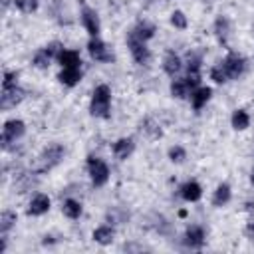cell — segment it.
Masks as SVG:
<instances>
[{
	"label": "cell",
	"instance_id": "cell-30",
	"mask_svg": "<svg viewBox=\"0 0 254 254\" xmlns=\"http://www.w3.org/2000/svg\"><path fill=\"white\" fill-rule=\"evenodd\" d=\"M167 157H169V161H171V163L181 165V163H185V159H187V149H185V147H181V145H173V147H169Z\"/></svg>",
	"mask_w": 254,
	"mask_h": 254
},
{
	"label": "cell",
	"instance_id": "cell-8",
	"mask_svg": "<svg viewBox=\"0 0 254 254\" xmlns=\"http://www.w3.org/2000/svg\"><path fill=\"white\" fill-rule=\"evenodd\" d=\"M212 32H214V38L216 42L222 46V48H230V38H232V22L228 16L220 14L214 18V24H212Z\"/></svg>",
	"mask_w": 254,
	"mask_h": 254
},
{
	"label": "cell",
	"instance_id": "cell-15",
	"mask_svg": "<svg viewBox=\"0 0 254 254\" xmlns=\"http://www.w3.org/2000/svg\"><path fill=\"white\" fill-rule=\"evenodd\" d=\"M135 151V141L131 137H119L113 145H111V153L117 161H127Z\"/></svg>",
	"mask_w": 254,
	"mask_h": 254
},
{
	"label": "cell",
	"instance_id": "cell-3",
	"mask_svg": "<svg viewBox=\"0 0 254 254\" xmlns=\"http://www.w3.org/2000/svg\"><path fill=\"white\" fill-rule=\"evenodd\" d=\"M87 175H89V181H91V185L95 187V189H101V187H105L107 185V181H109V165L103 161V159H99V157H95V155H89L87 157Z\"/></svg>",
	"mask_w": 254,
	"mask_h": 254
},
{
	"label": "cell",
	"instance_id": "cell-25",
	"mask_svg": "<svg viewBox=\"0 0 254 254\" xmlns=\"http://www.w3.org/2000/svg\"><path fill=\"white\" fill-rule=\"evenodd\" d=\"M230 125L234 131H244L250 127V115L246 109H234L230 115Z\"/></svg>",
	"mask_w": 254,
	"mask_h": 254
},
{
	"label": "cell",
	"instance_id": "cell-22",
	"mask_svg": "<svg viewBox=\"0 0 254 254\" xmlns=\"http://www.w3.org/2000/svg\"><path fill=\"white\" fill-rule=\"evenodd\" d=\"M91 238H93L97 244H101V246H109V244L113 242V238H115V228H113V224H101V226H97V228L91 232Z\"/></svg>",
	"mask_w": 254,
	"mask_h": 254
},
{
	"label": "cell",
	"instance_id": "cell-2",
	"mask_svg": "<svg viewBox=\"0 0 254 254\" xmlns=\"http://www.w3.org/2000/svg\"><path fill=\"white\" fill-rule=\"evenodd\" d=\"M64 155H65V149H64L60 143H52V145H48V147L40 153V157H38V165L34 167V173H38V175L48 173L50 169H54V167H58V165L62 163Z\"/></svg>",
	"mask_w": 254,
	"mask_h": 254
},
{
	"label": "cell",
	"instance_id": "cell-36",
	"mask_svg": "<svg viewBox=\"0 0 254 254\" xmlns=\"http://www.w3.org/2000/svg\"><path fill=\"white\" fill-rule=\"evenodd\" d=\"M246 210H254V202H246Z\"/></svg>",
	"mask_w": 254,
	"mask_h": 254
},
{
	"label": "cell",
	"instance_id": "cell-32",
	"mask_svg": "<svg viewBox=\"0 0 254 254\" xmlns=\"http://www.w3.org/2000/svg\"><path fill=\"white\" fill-rule=\"evenodd\" d=\"M14 2V6L22 12V14H32V12H36L38 10V0H12Z\"/></svg>",
	"mask_w": 254,
	"mask_h": 254
},
{
	"label": "cell",
	"instance_id": "cell-27",
	"mask_svg": "<svg viewBox=\"0 0 254 254\" xmlns=\"http://www.w3.org/2000/svg\"><path fill=\"white\" fill-rule=\"evenodd\" d=\"M16 212L14 210H10V208H6V210H2V214H0V234L2 236H8V232L16 226Z\"/></svg>",
	"mask_w": 254,
	"mask_h": 254
},
{
	"label": "cell",
	"instance_id": "cell-14",
	"mask_svg": "<svg viewBox=\"0 0 254 254\" xmlns=\"http://www.w3.org/2000/svg\"><path fill=\"white\" fill-rule=\"evenodd\" d=\"M196 87H192V83L187 79V75L185 77H173L171 79V85H169V91H171V95L175 97V99H187V97H190V93L194 91Z\"/></svg>",
	"mask_w": 254,
	"mask_h": 254
},
{
	"label": "cell",
	"instance_id": "cell-31",
	"mask_svg": "<svg viewBox=\"0 0 254 254\" xmlns=\"http://www.w3.org/2000/svg\"><path fill=\"white\" fill-rule=\"evenodd\" d=\"M208 75H210V79L214 81V83H218V85H222V83H226L228 81V75H226V69L222 67V64L218 62V64H214L212 67H210V71H208Z\"/></svg>",
	"mask_w": 254,
	"mask_h": 254
},
{
	"label": "cell",
	"instance_id": "cell-12",
	"mask_svg": "<svg viewBox=\"0 0 254 254\" xmlns=\"http://www.w3.org/2000/svg\"><path fill=\"white\" fill-rule=\"evenodd\" d=\"M52 206V200L46 192H36L30 202H28V208H26V214L28 216H44Z\"/></svg>",
	"mask_w": 254,
	"mask_h": 254
},
{
	"label": "cell",
	"instance_id": "cell-35",
	"mask_svg": "<svg viewBox=\"0 0 254 254\" xmlns=\"http://www.w3.org/2000/svg\"><path fill=\"white\" fill-rule=\"evenodd\" d=\"M250 185L254 187V167H252V171H250Z\"/></svg>",
	"mask_w": 254,
	"mask_h": 254
},
{
	"label": "cell",
	"instance_id": "cell-19",
	"mask_svg": "<svg viewBox=\"0 0 254 254\" xmlns=\"http://www.w3.org/2000/svg\"><path fill=\"white\" fill-rule=\"evenodd\" d=\"M56 62L62 65V67H81V56L77 50H67V48H62Z\"/></svg>",
	"mask_w": 254,
	"mask_h": 254
},
{
	"label": "cell",
	"instance_id": "cell-37",
	"mask_svg": "<svg viewBox=\"0 0 254 254\" xmlns=\"http://www.w3.org/2000/svg\"><path fill=\"white\" fill-rule=\"evenodd\" d=\"M252 30H254V22H252Z\"/></svg>",
	"mask_w": 254,
	"mask_h": 254
},
{
	"label": "cell",
	"instance_id": "cell-28",
	"mask_svg": "<svg viewBox=\"0 0 254 254\" xmlns=\"http://www.w3.org/2000/svg\"><path fill=\"white\" fill-rule=\"evenodd\" d=\"M52 62H54V58L46 52V48L38 50V52L34 54V58H32V65L38 67V69H48V67L52 65Z\"/></svg>",
	"mask_w": 254,
	"mask_h": 254
},
{
	"label": "cell",
	"instance_id": "cell-11",
	"mask_svg": "<svg viewBox=\"0 0 254 254\" xmlns=\"http://www.w3.org/2000/svg\"><path fill=\"white\" fill-rule=\"evenodd\" d=\"M26 97V91L20 85H10V87H2L0 93V107L2 109H12L16 105H20Z\"/></svg>",
	"mask_w": 254,
	"mask_h": 254
},
{
	"label": "cell",
	"instance_id": "cell-13",
	"mask_svg": "<svg viewBox=\"0 0 254 254\" xmlns=\"http://www.w3.org/2000/svg\"><path fill=\"white\" fill-rule=\"evenodd\" d=\"M163 71L169 75V77H177L181 73V69L185 67V62L183 58L175 52V50H167L165 56H163Z\"/></svg>",
	"mask_w": 254,
	"mask_h": 254
},
{
	"label": "cell",
	"instance_id": "cell-23",
	"mask_svg": "<svg viewBox=\"0 0 254 254\" xmlns=\"http://www.w3.org/2000/svg\"><path fill=\"white\" fill-rule=\"evenodd\" d=\"M62 212H64V216H65V218L75 220V218H79V216H81L83 206H81V202H79L77 198L67 196V198H64V200H62Z\"/></svg>",
	"mask_w": 254,
	"mask_h": 254
},
{
	"label": "cell",
	"instance_id": "cell-7",
	"mask_svg": "<svg viewBox=\"0 0 254 254\" xmlns=\"http://www.w3.org/2000/svg\"><path fill=\"white\" fill-rule=\"evenodd\" d=\"M87 54H89V58H91L93 62H99V64H109V62H113V52H111V48H109L99 36L89 38V42H87Z\"/></svg>",
	"mask_w": 254,
	"mask_h": 254
},
{
	"label": "cell",
	"instance_id": "cell-5",
	"mask_svg": "<svg viewBox=\"0 0 254 254\" xmlns=\"http://www.w3.org/2000/svg\"><path fill=\"white\" fill-rule=\"evenodd\" d=\"M125 42H127L129 54H131V58L135 60L137 65H147L151 62V50L147 48V42H143L141 38H137L133 32L127 34Z\"/></svg>",
	"mask_w": 254,
	"mask_h": 254
},
{
	"label": "cell",
	"instance_id": "cell-10",
	"mask_svg": "<svg viewBox=\"0 0 254 254\" xmlns=\"http://www.w3.org/2000/svg\"><path fill=\"white\" fill-rule=\"evenodd\" d=\"M204 240H206V232L200 224H189L187 230H185V236H183V244L190 250H200L204 246Z\"/></svg>",
	"mask_w": 254,
	"mask_h": 254
},
{
	"label": "cell",
	"instance_id": "cell-6",
	"mask_svg": "<svg viewBox=\"0 0 254 254\" xmlns=\"http://www.w3.org/2000/svg\"><path fill=\"white\" fill-rule=\"evenodd\" d=\"M220 64L226 69L228 79H240L244 75V71H246V65H248L246 64V58L242 54H238V52H232V50L224 56V60Z\"/></svg>",
	"mask_w": 254,
	"mask_h": 254
},
{
	"label": "cell",
	"instance_id": "cell-4",
	"mask_svg": "<svg viewBox=\"0 0 254 254\" xmlns=\"http://www.w3.org/2000/svg\"><path fill=\"white\" fill-rule=\"evenodd\" d=\"M26 135V123L22 119H8L4 121L2 125V137H0V143H2V149L8 151L16 141H20L22 137Z\"/></svg>",
	"mask_w": 254,
	"mask_h": 254
},
{
	"label": "cell",
	"instance_id": "cell-26",
	"mask_svg": "<svg viewBox=\"0 0 254 254\" xmlns=\"http://www.w3.org/2000/svg\"><path fill=\"white\" fill-rule=\"evenodd\" d=\"M141 131L149 137V139H157L163 135V129H161V123L155 119V117H145L141 121Z\"/></svg>",
	"mask_w": 254,
	"mask_h": 254
},
{
	"label": "cell",
	"instance_id": "cell-1",
	"mask_svg": "<svg viewBox=\"0 0 254 254\" xmlns=\"http://www.w3.org/2000/svg\"><path fill=\"white\" fill-rule=\"evenodd\" d=\"M109 111H111V87L107 83H99V85H95V89L91 93L89 113L93 117L105 119V117H109Z\"/></svg>",
	"mask_w": 254,
	"mask_h": 254
},
{
	"label": "cell",
	"instance_id": "cell-20",
	"mask_svg": "<svg viewBox=\"0 0 254 254\" xmlns=\"http://www.w3.org/2000/svg\"><path fill=\"white\" fill-rule=\"evenodd\" d=\"M185 69L187 75H200V67H202V54L196 50H189L185 54Z\"/></svg>",
	"mask_w": 254,
	"mask_h": 254
},
{
	"label": "cell",
	"instance_id": "cell-21",
	"mask_svg": "<svg viewBox=\"0 0 254 254\" xmlns=\"http://www.w3.org/2000/svg\"><path fill=\"white\" fill-rule=\"evenodd\" d=\"M230 198H232V189H230V185H228V183H220V185L214 189L210 202H212V206L222 208V206H226V204L230 202Z\"/></svg>",
	"mask_w": 254,
	"mask_h": 254
},
{
	"label": "cell",
	"instance_id": "cell-18",
	"mask_svg": "<svg viewBox=\"0 0 254 254\" xmlns=\"http://www.w3.org/2000/svg\"><path fill=\"white\" fill-rule=\"evenodd\" d=\"M210 97H212V89L208 87V85H198L192 93H190V105H192V109L194 111H200L208 101H210Z\"/></svg>",
	"mask_w": 254,
	"mask_h": 254
},
{
	"label": "cell",
	"instance_id": "cell-34",
	"mask_svg": "<svg viewBox=\"0 0 254 254\" xmlns=\"http://www.w3.org/2000/svg\"><path fill=\"white\" fill-rule=\"evenodd\" d=\"M244 234H246V238H248V240H252V242H254V222H248V224H246Z\"/></svg>",
	"mask_w": 254,
	"mask_h": 254
},
{
	"label": "cell",
	"instance_id": "cell-9",
	"mask_svg": "<svg viewBox=\"0 0 254 254\" xmlns=\"http://www.w3.org/2000/svg\"><path fill=\"white\" fill-rule=\"evenodd\" d=\"M79 20H81V26L85 28V32L89 34V38L99 36V32H101V20H99V14L93 8L83 6L81 12H79Z\"/></svg>",
	"mask_w": 254,
	"mask_h": 254
},
{
	"label": "cell",
	"instance_id": "cell-17",
	"mask_svg": "<svg viewBox=\"0 0 254 254\" xmlns=\"http://www.w3.org/2000/svg\"><path fill=\"white\" fill-rule=\"evenodd\" d=\"M83 77V71L81 67H62L60 73H58V79L62 85L65 87H75Z\"/></svg>",
	"mask_w": 254,
	"mask_h": 254
},
{
	"label": "cell",
	"instance_id": "cell-24",
	"mask_svg": "<svg viewBox=\"0 0 254 254\" xmlns=\"http://www.w3.org/2000/svg\"><path fill=\"white\" fill-rule=\"evenodd\" d=\"M131 32H133L137 38H141L143 42H149V40L155 36L157 28H155V24H153V22H149V20H139Z\"/></svg>",
	"mask_w": 254,
	"mask_h": 254
},
{
	"label": "cell",
	"instance_id": "cell-29",
	"mask_svg": "<svg viewBox=\"0 0 254 254\" xmlns=\"http://www.w3.org/2000/svg\"><path fill=\"white\" fill-rule=\"evenodd\" d=\"M169 22L175 30H187L189 28V18L183 10H173L171 16H169Z\"/></svg>",
	"mask_w": 254,
	"mask_h": 254
},
{
	"label": "cell",
	"instance_id": "cell-33",
	"mask_svg": "<svg viewBox=\"0 0 254 254\" xmlns=\"http://www.w3.org/2000/svg\"><path fill=\"white\" fill-rule=\"evenodd\" d=\"M10 85H18V71H4L2 87H10Z\"/></svg>",
	"mask_w": 254,
	"mask_h": 254
},
{
	"label": "cell",
	"instance_id": "cell-16",
	"mask_svg": "<svg viewBox=\"0 0 254 254\" xmlns=\"http://www.w3.org/2000/svg\"><path fill=\"white\" fill-rule=\"evenodd\" d=\"M179 192H181V198L187 200V202H198L202 198V187L196 181L183 183L181 189H179Z\"/></svg>",
	"mask_w": 254,
	"mask_h": 254
}]
</instances>
